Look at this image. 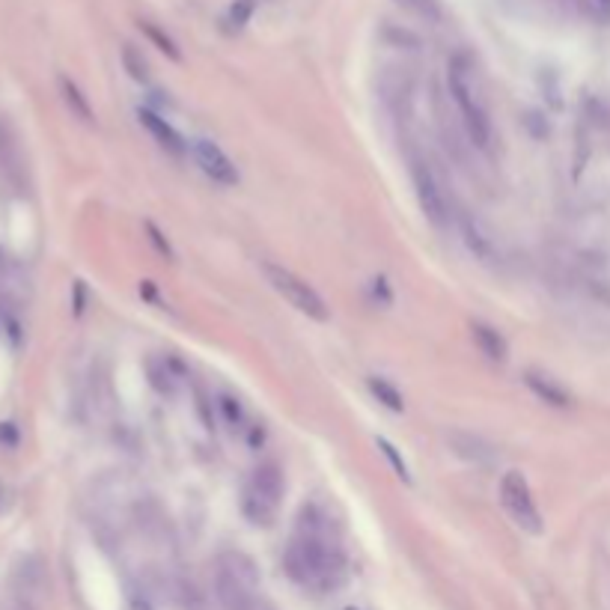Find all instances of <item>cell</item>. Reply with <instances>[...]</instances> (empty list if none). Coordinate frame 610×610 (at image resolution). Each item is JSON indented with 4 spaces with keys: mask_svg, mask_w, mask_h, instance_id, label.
<instances>
[{
    "mask_svg": "<svg viewBox=\"0 0 610 610\" xmlns=\"http://www.w3.org/2000/svg\"><path fill=\"white\" fill-rule=\"evenodd\" d=\"M84 313V283L78 280L75 283V316H81Z\"/></svg>",
    "mask_w": 610,
    "mask_h": 610,
    "instance_id": "23",
    "label": "cell"
},
{
    "mask_svg": "<svg viewBox=\"0 0 610 610\" xmlns=\"http://www.w3.org/2000/svg\"><path fill=\"white\" fill-rule=\"evenodd\" d=\"M140 117V122L146 125V131L155 137V143L164 149V152H170V155H176V158H182L185 155V140H182V134L170 125V122L164 120L161 114H155V111H140L137 114Z\"/></svg>",
    "mask_w": 610,
    "mask_h": 610,
    "instance_id": "8",
    "label": "cell"
},
{
    "mask_svg": "<svg viewBox=\"0 0 610 610\" xmlns=\"http://www.w3.org/2000/svg\"><path fill=\"white\" fill-rule=\"evenodd\" d=\"M0 173L6 176V182H12L15 188L24 185V161H21V149L15 143V134L0 122Z\"/></svg>",
    "mask_w": 610,
    "mask_h": 610,
    "instance_id": "9",
    "label": "cell"
},
{
    "mask_svg": "<svg viewBox=\"0 0 610 610\" xmlns=\"http://www.w3.org/2000/svg\"><path fill=\"white\" fill-rule=\"evenodd\" d=\"M375 447H378V450L384 453V459L390 462V468L396 471V477H399L402 483H411V471H408L405 459H402V456L396 453V447H393V444H390L387 438H378V441H375Z\"/></svg>",
    "mask_w": 610,
    "mask_h": 610,
    "instance_id": "16",
    "label": "cell"
},
{
    "mask_svg": "<svg viewBox=\"0 0 610 610\" xmlns=\"http://www.w3.org/2000/svg\"><path fill=\"white\" fill-rule=\"evenodd\" d=\"M366 384H369V393H372V396H375V399H378V402H381L384 408H390V411H396V414H399V411L405 408V399H402V393H399V390H396V387H393V384H390L387 378H378V375H372V378H369Z\"/></svg>",
    "mask_w": 610,
    "mask_h": 610,
    "instance_id": "15",
    "label": "cell"
},
{
    "mask_svg": "<svg viewBox=\"0 0 610 610\" xmlns=\"http://www.w3.org/2000/svg\"><path fill=\"white\" fill-rule=\"evenodd\" d=\"M286 572L313 593H334L346 581V557L331 536L328 518L316 506H304L298 530L286 548Z\"/></svg>",
    "mask_w": 610,
    "mask_h": 610,
    "instance_id": "1",
    "label": "cell"
},
{
    "mask_svg": "<svg viewBox=\"0 0 610 610\" xmlns=\"http://www.w3.org/2000/svg\"><path fill=\"white\" fill-rule=\"evenodd\" d=\"M250 15H253V0H236V3L230 6V24H233L236 30H242Z\"/></svg>",
    "mask_w": 610,
    "mask_h": 610,
    "instance_id": "21",
    "label": "cell"
},
{
    "mask_svg": "<svg viewBox=\"0 0 610 610\" xmlns=\"http://www.w3.org/2000/svg\"><path fill=\"white\" fill-rule=\"evenodd\" d=\"M450 441H453V447H456L459 456H465V459H471V462H477V465H488V462L494 459V450H491L488 444H483L480 438H474V435L453 432Z\"/></svg>",
    "mask_w": 610,
    "mask_h": 610,
    "instance_id": "12",
    "label": "cell"
},
{
    "mask_svg": "<svg viewBox=\"0 0 610 610\" xmlns=\"http://www.w3.org/2000/svg\"><path fill=\"white\" fill-rule=\"evenodd\" d=\"M447 84H450V96L462 114V122L468 128V137L480 146V149H488L491 143V117H488L486 99L477 87V78L468 66L465 57H456L450 63V72H447Z\"/></svg>",
    "mask_w": 610,
    "mask_h": 610,
    "instance_id": "2",
    "label": "cell"
},
{
    "mask_svg": "<svg viewBox=\"0 0 610 610\" xmlns=\"http://www.w3.org/2000/svg\"><path fill=\"white\" fill-rule=\"evenodd\" d=\"M396 3H402L405 9H411V12H417V15L429 18V21H438V18H441L438 0H396Z\"/></svg>",
    "mask_w": 610,
    "mask_h": 610,
    "instance_id": "18",
    "label": "cell"
},
{
    "mask_svg": "<svg viewBox=\"0 0 610 610\" xmlns=\"http://www.w3.org/2000/svg\"><path fill=\"white\" fill-rule=\"evenodd\" d=\"M194 158H197L200 170H203L212 182L227 185V188L239 185V167L233 164V158H230L215 140L197 137V140H194Z\"/></svg>",
    "mask_w": 610,
    "mask_h": 610,
    "instance_id": "7",
    "label": "cell"
},
{
    "mask_svg": "<svg viewBox=\"0 0 610 610\" xmlns=\"http://www.w3.org/2000/svg\"><path fill=\"white\" fill-rule=\"evenodd\" d=\"M465 242L471 247V253L480 256L483 262H491L494 253H497V250H494V242H491V236L480 227V221H474V218H465Z\"/></svg>",
    "mask_w": 610,
    "mask_h": 610,
    "instance_id": "14",
    "label": "cell"
},
{
    "mask_svg": "<svg viewBox=\"0 0 610 610\" xmlns=\"http://www.w3.org/2000/svg\"><path fill=\"white\" fill-rule=\"evenodd\" d=\"M122 63H125V69H128V75L134 78V81H140V84H146L149 81V69H146V60L131 48V45H125L122 48Z\"/></svg>",
    "mask_w": 610,
    "mask_h": 610,
    "instance_id": "17",
    "label": "cell"
},
{
    "mask_svg": "<svg viewBox=\"0 0 610 610\" xmlns=\"http://www.w3.org/2000/svg\"><path fill=\"white\" fill-rule=\"evenodd\" d=\"M471 334H474V343H477V349L486 355L488 361H494V364H503L506 358H509V346H506V340H503V334L494 328V325H486V322H474L471 325Z\"/></svg>",
    "mask_w": 610,
    "mask_h": 610,
    "instance_id": "11",
    "label": "cell"
},
{
    "mask_svg": "<svg viewBox=\"0 0 610 610\" xmlns=\"http://www.w3.org/2000/svg\"><path fill=\"white\" fill-rule=\"evenodd\" d=\"M262 271H265L271 289L280 292L298 313H304V316H310V319H316V322H328V304H325V298H322L304 277H298L295 271H289V268H283V265H277V262H265Z\"/></svg>",
    "mask_w": 610,
    "mask_h": 610,
    "instance_id": "4",
    "label": "cell"
},
{
    "mask_svg": "<svg viewBox=\"0 0 610 610\" xmlns=\"http://www.w3.org/2000/svg\"><path fill=\"white\" fill-rule=\"evenodd\" d=\"M500 503H503L506 515L512 518L515 527H521L524 533H533V536L542 533L539 506H536L530 483H527V477L521 471H506L503 474V480H500Z\"/></svg>",
    "mask_w": 610,
    "mask_h": 610,
    "instance_id": "5",
    "label": "cell"
},
{
    "mask_svg": "<svg viewBox=\"0 0 610 610\" xmlns=\"http://www.w3.org/2000/svg\"><path fill=\"white\" fill-rule=\"evenodd\" d=\"M596 6H599V12H602L605 18H610V0H596Z\"/></svg>",
    "mask_w": 610,
    "mask_h": 610,
    "instance_id": "24",
    "label": "cell"
},
{
    "mask_svg": "<svg viewBox=\"0 0 610 610\" xmlns=\"http://www.w3.org/2000/svg\"><path fill=\"white\" fill-rule=\"evenodd\" d=\"M221 405H224V411H227L230 423H239V420H242V408H239V399H230V396H224V399H221Z\"/></svg>",
    "mask_w": 610,
    "mask_h": 610,
    "instance_id": "22",
    "label": "cell"
},
{
    "mask_svg": "<svg viewBox=\"0 0 610 610\" xmlns=\"http://www.w3.org/2000/svg\"><path fill=\"white\" fill-rule=\"evenodd\" d=\"M253 610H271V608H268V605H265V602L259 599V602H256V608H253Z\"/></svg>",
    "mask_w": 610,
    "mask_h": 610,
    "instance_id": "25",
    "label": "cell"
},
{
    "mask_svg": "<svg viewBox=\"0 0 610 610\" xmlns=\"http://www.w3.org/2000/svg\"><path fill=\"white\" fill-rule=\"evenodd\" d=\"M60 96H63V102L69 105V111H72L78 120L96 122V117H93V108H90V102H87V96L78 90V84H75V81L60 78Z\"/></svg>",
    "mask_w": 610,
    "mask_h": 610,
    "instance_id": "13",
    "label": "cell"
},
{
    "mask_svg": "<svg viewBox=\"0 0 610 610\" xmlns=\"http://www.w3.org/2000/svg\"><path fill=\"white\" fill-rule=\"evenodd\" d=\"M140 27L146 30V36H149V39H152V42H155V45H158V48H161L164 54H167V57L179 60V48H176V45L170 42V36H164V33L158 30V27H152V24H146V21H143Z\"/></svg>",
    "mask_w": 610,
    "mask_h": 610,
    "instance_id": "19",
    "label": "cell"
},
{
    "mask_svg": "<svg viewBox=\"0 0 610 610\" xmlns=\"http://www.w3.org/2000/svg\"><path fill=\"white\" fill-rule=\"evenodd\" d=\"M146 233H149V242L155 244V250H158V253H164L167 259H176V250L170 247L167 236H164V233H161V230H158L152 221H146Z\"/></svg>",
    "mask_w": 610,
    "mask_h": 610,
    "instance_id": "20",
    "label": "cell"
},
{
    "mask_svg": "<svg viewBox=\"0 0 610 610\" xmlns=\"http://www.w3.org/2000/svg\"><path fill=\"white\" fill-rule=\"evenodd\" d=\"M280 497H283V471L277 462H262L247 486H244L242 509L244 515L259 524V527H268L277 515V506H280Z\"/></svg>",
    "mask_w": 610,
    "mask_h": 610,
    "instance_id": "3",
    "label": "cell"
},
{
    "mask_svg": "<svg viewBox=\"0 0 610 610\" xmlns=\"http://www.w3.org/2000/svg\"><path fill=\"white\" fill-rule=\"evenodd\" d=\"M411 182H414V194H417V203L423 209V215L435 224V227H444L450 212H447V197H444V188L432 170V164L426 158H411Z\"/></svg>",
    "mask_w": 610,
    "mask_h": 610,
    "instance_id": "6",
    "label": "cell"
},
{
    "mask_svg": "<svg viewBox=\"0 0 610 610\" xmlns=\"http://www.w3.org/2000/svg\"><path fill=\"white\" fill-rule=\"evenodd\" d=\"M524 384L533 390L536 399H542V402H548V405H554V408H569V405H572L569 390H566L563 384H557V381H554L551 375H545V372L530 369V372L524 375Z\"/></svg>",
    "mask_w": 610,
    "mask_h": 610,
    "instance_id": "10",
    "label": "cell"
}]
</instances>
